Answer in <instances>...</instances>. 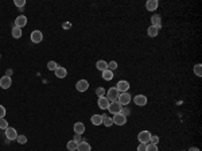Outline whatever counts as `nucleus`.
I'll return each instance as SVG.
<instances>
[{"label": "nucleus", "mask_w": 202, "mask_h": 151, "mask_svg": "<svg viewBox=\"0 0 202 151\" xmlns=\"http://www.w3.org/2000/svg\"><path fill=\"white\" fill-rule=\"evenodd\" d=\"M11 85H12V78L11 77L3 76V77L0 78V88L1 89H8V88H11Z\"/></svg>", "instance_id": "nucleus-8"}, {"label": "nucleus", "mask_w": 202, "mask_h": 151, "mask_svg": "<svg viewBox=\"0 0 202 151\" xmlns=\"http://www.w3.org/2000/svg\"><path fill=\"white\" fill-rule=\"evenodd\" d=\"M26 24H27V18L24 15H19L15 19V22H13V27H19V28H23Z\"/></svg>", "instance_id": "nucleus-10"}, {"label": "nucleus", "mask_w": 202, "mask_h": 151, "mask_svg": "<svg viewBox=\"0 0 202 151\" xmlns=\"http://www.w3.org/2000/svg\"><path fill=\"white\" fill-rule=\"evenodd\" d=\"M119 96H120V92L117 90V88H116V86H112V88L108 89L107 96H105V97H107L109 101H117Z\"/></svg>", "instance_id": "nucleus-2"}, {"label": "nucleus", "mask_w": 202, "mask_h": 151, "mask_svg": "<svg viewBox=\"0 0 202 151\" xmlns=\"http://www.w3.org/2000/svg\"><path fill=\"white\" fill-rule=\"evenodd\" d=\"M182 151H185V150H182Z\"/></svg>", "instance_id": "nucleus-42"}, {"label": "nucleus", "mask_w": 202, "mask_h": 151, "mask_svg": "<svg viewBox=\"0 0 202 151\" xmlns=\"http://www.w3.org/2000/svg\"><path fill=\"white\" fill-rule=\"evenodd\" d=\"M137 151H145V144L139 143V146H137Z\"/></svg>", "instance_id": "nucleus-38"}, {"label": "nucleus", "mask_w": 202, "mask_h": 151, "mask_svg": "<svg viewBox=\"0 0 202 151\" xmlns=\"http://www.w3.org/2000/svg\"><path fill=\"white\" fill-rule=\"evenodd\" d=\"M116 88L120 93H124V92H128L129 90V82L127 80H120L117 84H116Z\"/></svg>", "instance_id": "nucleus-6"}, {"label": "nucleus", "mask_w": 202, "mask_h": 151, "mask_svg": "<svg viewBox=\"0 0 202 151\" xmlns=\"http://www.w3.org/2000/svg\"><path fill=\"white\" fill-rule=\"evenodd\" d=\"M133 102L136 105H139V107H144V105L147 104V97H145L144 94H136V96L133 97Z\"/></svg>", "instance_id": "nucleus-12"}, {"label": "nucleus", "mask_w": 202, "mask_h": 151, "mask_svg": "<svg viewBox=\"0 0 202 151\" xmlns=\"http://www.w3.org/2000/svg\"><path fill=\"white\" fill-rule=\"evenodd\" d=\"M16 142H18L19 144H26V143H27V136H26V135H18V138H16Z\"/></svg>", "instance_id": "nucleus-27"}, {"label": "nucleus", "mask_w": 202, "mask_h": 151, "mask_svg": "<svg viewBox=\"0 0 202 151\" xmlns=\"http://www.w3.org/2000/svg\"><path fill=\"white\" fill-rule=\"evenodd\" d=\"M8 128V121L5 119H0V129H7Z\"/></svg>", "instance_id": "nucleus-32"}, {"label": "nucleus", "mask_w": 202, "mask_h": 151, "mask_svg": "<svg viewBox=\"0 0 202 151\" xmlns=\"http://www.w3.org/2000/svg\"><path fill=\"white\" fill-rule=\"evenodd\" d=\"M121 115H124V116H125V117H128V116L129 115H131V109H129V108H121Z\"/></svg>", "instance_id": "nucleus-34"}, {"label": "nucleus", "mask_w": 202, "mask_h": 151, "mask_svg": "<svg viewBox=\"0 0 202 151\" xmlns=\"http://www.w3.org/2000/svg\"><path fill=\"white\" fill-rule=\"evenodd\" d=\"M77 151H92V147L88 142L82 140V142L77 143Z\"/></svg>", "instance_id": "nucleus-16"}, {"label": "nucleus", "mask_w": 202, "mask_h": 151, "mask_svg": "<svg viewBox=\"0 0 202 151\" xmlns=\"http://www.w3.org/2000/svg\"><path fill=\"white\" fill-rule=\"evenodd\" d=\"M131 100H132V96H131V94H129L128 92H124V93H120V96H119L117 101L124 107V105H128L129 102H131Z\"/></svg>", "instance_id": "nucleus-5"}, {"label": "nucleus", "mask_w": 202, "mask_h": 151, "mask_svg": "<svg viewBox=\"0 0 202 151\" xmlns=\"http://www.w3.org/2000/svg\"><path fill=\"white\" fill-rule=\"evenodd\" d=\"M15 5L19 8H24V5H26V0H15Z\"/></svg>", "instance_id": "nucleus-33"}, {"label": "nucleus", "mask_w": 202, "mask_h": 151, "mask_svg": "<svg viewBox=\"0 0 202 151\" xmlns=\"http://www.w3.org/2000/svg\"><path fill=\"white\" fill-rule=\"evenodd\" d=\"M150 143H152V144H158V143H159V136H158V135H151Z\"/></svg>", "instance_id": "nucleus-35"}, {"label": "nucleus", "mask_w": 202, "mask_h": 151, "mask_svg": "<svg viewBox=\"0 0 202 151\" xmlns=\"http://www.w3.org/2000/svg\"><path fill=\"white\" fill-rule=\"evenodd\" d=\"M158 32H159V30L156 28V27H154V26H150L147 28V35L148 37H151V38H155L156 35H158Z\"/></svg>", "instance_id": "nucleus-24"}, {"label": "nucleus", "mask_w": 202, "mask_h": 151, "mask_svg": "<svg viewBox=\"0 0 202 151\" xmlns=\"http://www.w3.org/2000/svg\"><path fill=\"white\" fill-rule=\"evenodd\" d=\"M5 116V108L3 105H0V119H4Z\"/></svg>", "instance_id": "nucleus-37"}, {"label": "nucleus", "mask_w": 202, "mask_h": 151, "mask_svg": "<svg viewBox=\"0 0 202 151\" xmlns=\"http://www.w3.org/2000/svg\"><path fill=\"white\" fill-rule=\"evenodd\" d=\"M0 58H1V54H0Z\"/></svg>", "instance_id": "nucleus-41"}, {"label": "nucleus", "mask_w": 202, "mask_h": 151, "mask_svg": "<svg viewBox=\"0 0 202 151\" xmlns=\"http://www.w3.org/2000/svg\"><path fill=\"white\" fill-rule=\"evenodd\" d=\"M194 74L197 76V77H202V65L201 64H197L194 65Z\"/></svg>", "instance_id": "nucleus-25"}, {"label": "nucleus", "mask_w": 202, "mask_h": 151, "mask_svg": "<svg viewBox=\"0 0 202 151\" xmlns=\"http://www.w3.org/2000/svg\"><path fill=\"white\" fill-rule=\"evenodd\" d=\"M73 129H74V134H80V135H82L83 132H85V124L83 123H81V121H77V123L73 126Z\"/></svg>", "instance_id": "nucleus-15"}, {"label": "nucleus", "mask_w": 202, "mask_h": 151, "mask_svg": "<svg viewBox=\"0 0 202 151\" xmlns=\"http://www.w3.org/2000/svg\"><path fill=\"white\" fill-rule=\"evenodd\" d=\"M57 67H58V65H57L55 61H48L47 62V69L48 70H55Z\"/></svg>", "instance_id": "nucleus-29"}, {"label": "nucleus", "mask_w": 202, "mask_h": 151, "mask_svg": "<svg viewBox=\"0 0 202 151\" xmlns=\"http://www.w3.org/2000/svg\"><path fill=\"white\" fill-rule=\"evenodd\" d=\"M151 26L160 30L162 28V16L158 15V13H154V15L151 16Z\"/></svg>", "instance_id": "nucleus-9"}, {"label": "nucleus", "mask_w": 202, "mask_h": 151, "mask_svg": "<svg viewBox=\"0 0 202 151\" xmlns=\"http://www.w3.org/2000/svg\"><path fill=\"white\" fill-rule=\"evenodd\" d=\"M101 117H102V124H104L105 127H110V126H113V120H112V117H109L108 115H101Z\"/></svg>", "instance_id": "nucleus-22"}, {"label": "nucleus", "mask_w": 202, "mask_h": 151, "mask_svg": "<svg viewBox=\"0 0 202 151\" xmlns=\"http://www.w3.org/2000/svg\"><path fill=\"white\" fill-rule=\"evenodd\" d=\"M187 151H199V148L198 147H190Z\"/></svg>", "instance_id": "nucleus-40"}, {"label": "nucleus", "mask_w": 202, "mask_h": 151, "mask_svg": "<svg viewBox=\"0 0 202 151\" xmlns=\"http://www.w3.org/2000/svg\"><path fill=\"white\" fill-rule=\"evenodd\" d=\"M54 73H55V76L58 78H65L67 76V70L65 69V67H62V66H58L55 70H54Z\"/></svg>", "instance_id": "nucleus-18"}, {"label": "nucleus", "mask_w": 202, "mask_h": 151, "mask_svg": "<svg viewBox=\"0 0 202 151\" xmlns=\"http://www.w3.org/2000/svg\"><path fill=\"white\" fill-rule=\"evenodd\" d=\"M112 120H113V124H116V126H124V124L127 123V117L124 115H121V113L113 115Z\"/></svg>", "instance_id": "nucleus-7"}, {"label": "nucleus", "mask_w": 202, "mask_h": 151, "mask_svg": "<svg viewBox=\"0 0 202 151\" xmlns=\"http://www.w3.org/2000/svg\"><path fill=\"white\" fill-rule=\"evenodd\" d=\"M75 89H77L78 92H86L89 89V82L86 80L77 81V84H75Z\"/></svg>", "instance_id": "nucleus-11"}, {"label": "nucleus", "mask_w": 202, "mask_h": 151, "mask_svg": "<svg viewBox=\"0 0 202 151\" xmlns=\"http://www.w3.org/2000/svg\"><path fill=\"white\" fill-rule=\"evenodd\" d=\"M96 67H97V70H100V72H104L105 69H108V62L104 61V59H100V61L96 62Z\"/></svg>", "instance_id": "nucleus-20"}, {"label": "nucleus", "mask_w": 202, "mask_h": 151, "mask_svg": "<svg viewBox=\"0 0 202 151\" xmlns=\"http://www.w3.org/2000/svg\"><path fill=\"white\" fill-rule=\"evenodd\" d=\"M73 140H74L75 143H80V142H82V136H81L80 134H74V138H73Z\"/></svg>", "instance_id": "nucleus-36"}, {"label": "nucleus", "mask_w": 202, "mask_h": 151, "mask_svg": "<svg viewBox=\"0 0 202 151\" xmlns=\"http://www.w3.org/2000/svg\"><path fill=\"white\" fill-rule=\"evenodd\" d=\"M30 38H31L32 43H40L43 40V32L39 31V30H34L31 32V35H30Z\"/></svg>", "instance_id": "nucleus-4"}, {"label": "nucleus", "mask_w": 202, "mask_h": 151, "mask_svg": "<svg viewBox=\"0 0 202 151\" xmlns=\"http://www.w3.org/2000/svg\"><path fill=\"white\" fill-rule=\"evenodd\" d=\"M150 139H151V132L144 129V131H140L137 134V140L139 143H143V144H148L150 143Z\"/></svg>", "instance_id": "nucleus-1"}, {"label": "nucleus", "mask_w": 202, "mask_h": 151, "mask_svg": "<svg viewBox=\"0 0 202 151\" xmlns=\"http://www.w3.org/2000/svg\"><path fill=\"white\" fill-rule=\"evenodd\" d=\"M117 66H119V65H117V62H116V61H110L109 64H108V69L112 70V72L115 69H117Z\"/></svg>", "instance_id": "nucleus-31"}, {"label": "nucleus", "mask_w": 202, "mask_h": 151, "mask_svg": "<svg viewBox=\"0 0 202 151\" xmlns=\"http://www.w3.org/2000/svg\"><path fill=\"white\" fill-rule=\"evenodd\" d=\"M121 108H123V105H121L119 101H110L109 107H108V111H109L112 115H116V113L121 112Z\"/></svg>", "instance_id": "nucleus-3"}, {"label": "nucleus", "mask_w": 202, "mask_h": 151, "mask_svg": "<svg viewBox=\"0 0 202 151\" xmlns=\"http://www.w3.org/2000/svg\"><path fill=\"white\" fill-rule=\"evenodd\" d=\"M158 5H159L158 0H148V1L145 3V8H147V11H156Z\"/></svg>", "instance_id": "nucleus-17"}, {"label": "nucleus", "mask_w": 202, "mask_h": 151, "mask_svg": "<svg viewBox=\"0 0 202 151\" xmlns=\"http://www.w3.org/2000/svg\"><path fill=\"white\" fill-rule=\"evenodd\" d=\"M66 147H67V150L69 151H75L77 150V143H75L74 140H69L67 144H66Z\"/></svg>", "instance_id": "nucleus-26"}, {"label": "nucleus", "mask_w": 202, "mask_h": 151, "mask_svg": "<svg viewBox=\"0 0 202 151\" xmlns=\"http://www.w3.org/2000/svg\"><path fill=\"white\" fill-rule=\"evenodd\" d=\"M105 93H107V92H105V89H104V88H101V86L96 89V94H97V97H102V96H105Z\"/></svg>", "instance_id": "nucleus-30"}, {"label": "nucleus", "mask_w": 202, "mask_h": 151, "mask_svg": "<svg viewBox=\"0 0 202 151\" xmlns=\"http://www.w3.org/2000/svg\"><path fill=\"white\" fill-rule=\"evenodd\" d=\"M11 74H12V70H11V69H7V72H5V76L11 77Z\"/></svg>", "instance_id": "nucleus-39"}, {"label": "nucleus", "mask_w": 202, "mask_h": 151, "mask_svg": "<svg viewBox=\"0 0 202 151\" xmlns=\"http://www.w3.org/2000/svg\"><path fill=\"white\" fill-rule=\"evenodd\" d=\"M145 151H159V150H158V146L156 144L148 143V144H145Z\"/></svg>", "instance_id": "nucleus-28"}, {"label": "nucleus", "mask_w": 202, "mask_h": 151, "mask_svg": "<svg viewBox=\"0 0 202 151\" xmlns=\"http://www.w3.org/2000/svg\"><path fill=\"white\" fill-rule=\"evenodd\" d=\"M97 104H98V108L100 109H108V107H109L110 101L107 99L105 96L102 97H98V100H97Z\"/></svg>", "instance_id": "nucleus-14"}, {"label": "nucleus", "mask_w": 202, "mask_h": 151, "mask_svg": "<svg viewBox=\"0 0 202 151\" xmlns=\"http://www.w3.org/2000/svg\"><path fill=\"white\" fill-rule=\"evenodd\" d=\"M11 35H12L15 39H19V38H22V35H23V32H22V28H19V27H13L12 31H11Z\"/></svg>", "instance_id": "nucleus-23"}, {"label": "nucleus", "mask_w": 202, "mask_h": 151, "mask_svg": "<svg viewBox=\"0 0 202 151\" xmlns=\"http://www.w3.org/2000/svg\"><path fill=\"white\" fill-rule=\"evenodd\" d=\"M5 138H7L8 140H16V138H18L16 129L12 128V127H8V128L5 129Z\"/></svg>", "instance_id": "nucleus-13"}, {"label": "nucleus", "mask_w": 202, "mask_h": 151, "mask_svg": "<svg viewBox=\"0 0 202 151\" xmlns=\"http://www.w3.org/2000/svg\"><path fill=\"white\" fill-rule=\"evenodd\" d=\"M113 77H115V74H113L112 70L105 69L104 72H102V78H104L105 81H110V80H113Z\"/></svg>", "instance_id": "nucleus-21"}, {"label": "nucleus", "mask_w": 202, "mask_h": 151, "mask_svg": "<svg viewBox=\"0 0 202 151\" xmlns=\"http://www.w3.org/2000/svg\"><path fill=\"white\" fill-rule=\"evenodd\" d=\"M90 121H92V124L93 126H101L102 124V117H101V115H92V117H90Z\"/></svg>", "instance_id": "nucleus-19"}]
</instances>
